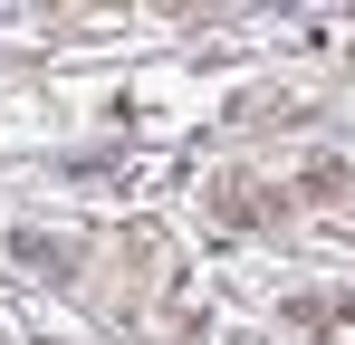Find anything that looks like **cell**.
I'll return each instance as SVG.
<instances>
[{"label": "cell", "mask_w": 355, "mask_h": 345, "mask_svg": "<svg viewBox=\"0 0 355 345\" xmlns=\"http://www.w3.org/2000/svg\"><path fill=\"white\" fill-rule=\"evenodd\" d=\"M336 192H346V163H336V154H317V163L288 172V202H336Z\"/></svg>", "instance_id": "cell-2"}, {"label": "cell", "mask_w": 355, "mask_h": 345, "mask_svg": "<svg viewBox=\"0 0 355 345\" xmlns=\"http://www.w3.org/2000/svg\"><path fill=\"white\" fill-rule=\"evenodd\" d=\"M211 221H221V230H250V221H269V192H259L250 172H221V182H211Z\"/></svg>", "instance_id": "cell-1"}]
</instances>
